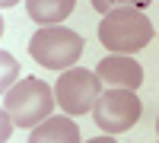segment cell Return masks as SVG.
<instances>
[{
  "instance_id": "obj_1",
  "label": "cell",
  "mask_w": 159,
  "mask_h": 143,
  "mask_svg": "<svg viewBox=\"0 0 159 143\" xmlns=\"http://www.w3.org/2000/svg\"><path fill=\"white\" fill-rule=\"evenodd\" d=\"M54 105H57L54 89L45 80H35V76L19 80L16 86H10L3 92V111L10 114V121L19 127H29V131L38 127L42 121H48Z\"/></svg>"
},
{
  "instance_id": "obj_2",
  "label": "cell",
  "mask_w": 159,
  "mask_h": 143,
  "mask_svg": "<svg viewBox=\"0 0 159 143\" xmlns=\"http://www.w3.org/2000/svg\"><path fill=\"white\" fill-rule=\"evenodd\" d=\"M99 42L111 54H137L140 48L153 42V22L147 19L143 10H115L99 22Z\"/></svg>"
},
{
  "instance_id": "obj_3",
  "label": "cell",
  "mask_w": 159,
  "mask_h": 143,
  "mask_svg": "<svg viewBox=\"0 0 159 143\" xmlns=\"http://www.w3.org/2000/svg\"><path fill=\"white\" fill-rule=\"evenodd\" d=\"M29 54L48 70H70L83 54V35L67 25H42L29 42Z\"/></svg>"
},
{
  "instance_id": "obj_4",
  "label": "cell",
  "mask_w": 159,
  "mask_h": 143,
  "mask_svg": "<svg viewBox=\"0 0 159 143\" xmlns=\"http://www.w3.org/2000/svg\"><path fill=\"white\" fill-rule=\"evenodd\" d=\"M54 96H57V105L64 108V114H86L89 108H96V102L102 96V76L96 70L70 67L57 76Z\"/></svg>"
},
{
  "instance_id": "obj_5",
  "label": "cell",
  "mask_w": 159,
  "mask_h": 143,
  "mask_svg": "<svg viewBox=\"0 0 159 143\" xmlns=\"http://www.w3.org/2000/svg\"><path fill=\"white\" fill-rule=\"evenodd\" d=\"M143 114V105L134 89H108V92H102L96 108H92V118H96V124L102 127L105 134H124L130 131Z\"/></svg>"
},
{
  "instance_id": "obj_6",
  "label": "cell",
  "mask_w": 159,
  "mask_h": 143,
  "mask_svg": "<svg viewBox=\"0 0 159 143\" xmlns=\"http://www.w3.org/2000/svg\"><path fill=\"white\" fill-rule=\"evenodd\" d=\"M96 73L102 76V83H108L115 89H137L143 83V70L130 54H111V57L99 60Z\"/></svg>"
},
{
  "instance_id": "obj_7",
  "label": "cell",
  "mask_w": 159,
  "mask_h": 143,
  "mask_svg": "<svg viewBox=\"0 0 159 143\" xmlns=\"http://www.w3.org/2000/svg\"><path fill=\"white\" fill-rule=\"evenodd\" d=\"M29 143H80V127L73 124V114H51L29 131Z\"/></svg>"
},
{
  "instance_id": "obj_8",
  "label": "cell",
  "mask_w": 159,
  "mask_h": 143,
  "mask_svg": "<svg viewBox=\"0 0 159 143\" xmlns=\"http://www.w3.org/2000/svg\"><path fill=\"white\" fill-rule=\"evenodd\" d=\"M76 0H25V10L38 25H61L73 13Z\"/></svg>"
},
{
  "instance_id": "obj_9",
  "label": "cell",
  "mask_w": 159,
  "mask_h": 143,
  "mask_svg": "<svg viewBox=\"0 0 159 143\" xmlns=\"http://www.w3.org/2000/svg\"><path fill=\"white\" fill-rule=\"evenodd\" d=\"M150 3H153V0H92V10L102 13V16H108V13H115V10H127V7L147 10Z\"/></svg>"
},
{
  "instance_id": "obj_10",
  "label": "cell",
  "mask_w": 159,
  "mask_h": 143,
  "mask_svg": "<svg viewBox=\"0 0 159 143\" xmlns=\"http://www.w3.org/2000/svg\"><path fill=\"white\" fill-rule=\"evenodd\" d=\"M3 67H7V73H3V92H7V89H10V73L16 76L19 67H16V60H10V54H3Z\"/></svg>"
},
{
  "instance_id": "obj_11",
  "label": "cell",
  "mask_w": 159,
  "mask_h": 143,
  "mask_svg": "<svg viewBox=\"0 0 159 143\" xmlns=\"http://www.w3.org/2000/svg\"><path fill=\"white\" fill-rule=\"evenodd\" d=\"M86 143H118L115 137H96V140H86Z\"/></svg>"
},
{
  "instance_id": "obj_12",
  "label": "cell",
  "mask_w": 159,
  "mask_h": 143,
  "mask_svg": "<svg viewBox=\"0 0 159 143\" xmlns=\"http://www.w3.org/2000/svg\"><path fill=\"white\" fill-rule=\"evenodd\" d=\"M13 3H16V0H0V7H13Z\"/></svg>"
},
{
  "instance_id": "obj_13",
  "label": "cell",
  "mask_w": 159,
  "mask_h": 143,
  "mask_svg": "<svg viewBox=\"0 0 159 143\" xmlns=\"http://www.w3.org/2000/svg\"><path fill=\"white\" fill-rule=\"evenodd\" d=\"M156 131H159V118H156Z\"/></svg>"
}]
</instances>
